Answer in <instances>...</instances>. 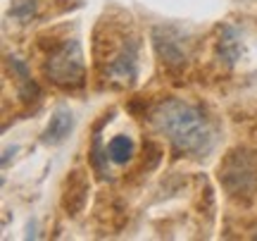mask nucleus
Segmentation results:
<instances>
[{
    "label": "nucleus",
    "instance_id": "f257e3e1",
    "mask_svg": "<svg viewBox=\"0 0 257 241\" xmlns=\"http://www.w3.org/2000/svg\"><path fill=\"white\" fill-rule=\"evenodd\" d=\"M153 124L160 134H165L176 153H186L191 158L207 155L214 146V131L195 105L181 98H167L153 110Z\"/></svg>",
    "mask_w": 257,
    "mask_h": 241
},
{
    "label": "nucleus",
    "instance_id": "f03ea898",
    "mask_svg": "<svg viewBox=\"0 0 257 241\" xmlns=\"http://www.w3.org/2000/svg\"><path fill=\"white\" fill-rule=\"evenodd\" d=\"M221 189L236 198L248 203L257 191V158L250 148H231L217 170Z\"/></svg>",
    "mask_w": 257,
    "mask_h": 241
},
{
    "label": "nucleus",
    "instance_id": "7ed1b4c3",
    "mask_svg": "<svg viewBox=\"0 0 257 241\" xmlns=\"http://www.w3.org/2000/svg\"><path fill=\"white\" fill-rule=\"evenodd\" d=\"M43 72L53 84L64 89H79L86 82V62L79 41H64L48 55Z\"/></svg>",
    "mask_w": 257,
    "mask_h": 241
},
{
    "label": "nucleus",
    "instance_id": "20e7f679",
    "mask_svg": "<svg viewBox=\"0 0 257 241\" xmlns=\"http://www.w3.org/2000/svg\"><path fill=\"white\" fill-rule=\"evenodd\" d=\"M105 62H107L105 76L110 82L119 84V86H131L138 74V41L134 36L124 38L121 46L114 53H110V57Z\"/></svg>",
    "mask_w": 257,
    "mask_h": 241
},
{
    "label": "nucleus",
    "instance_id": "39448f33",
    "mask_svg": "<svg viewBox=\"0 0 257 241\" xmlns=\"http://www.w3.org/2000/svg\"><path fill=\"white\" fill-rule=\"evenodd\" d=\"M153 46H155L157 57L167 67H184L188 60V46L186 36L176 27H155L153 29Z\"/></svg>",
    "mask_w": 257,
    "mask_h": 241
},
{
    "label": "nucleus",
    "instance_id": "423d86ee",
    "mask_svg": "<svg viewBox=\"0 0 257 241\" xmlns=\"http://www.w3.org/2000/svg\"><path fill=\"white\" fill-rule=\"evenodd\" d=\"M88 191L91 184L81 170H74L72 175L67 177V184H64V194H62V208L67 210V215H79L88 203Z\"/></svg>",
    "mask_w": 257,
    "mask_h": 241
},
{
    "label": "nucleus",
    "instance_id": "0eeeda50",
    "mask_svg": "<svg viewBox=\"0 0 257 241\" xmlns=\"http://www.w3.org/2000/svg\"><path fill=\"white\" fill-rule=\"evenodd\" d=\"M72 127H74L72 112H69V108L62 105V108H57V110L53 112V117H50L46 131H43V141H46V143H62V141L69 136Z\"/></svg>",
    "mask_w": 257,
    "mask_h": 241
},
{
    "label": "nucleus",
    "instance_id": "6e6552de",
    "mask_svg": "<svg viewBox=\"0 0 257 241\" xmlns=\"http://www.w3.org/2000/svg\"><path fill=\"white\" fill-rule=\"evenodd\" d=\"M8 65L12 69V74L17 76V93L19 98L24 103L29 101H36L38 98V84L31 79V72H29V67L24 60H19V57H8Z\"/></svg>",
    "mask_w": 257,
    "mask_h": 241
},
{
    "label": "nucleus",
    "instance_id": "1a4fd4ad",
    "mask_svg": "<svg viewBox=\"0 0 257 241\" xmlns=\"http://www.w3.org/2000/svg\"><path fill=\"white\" fill-rule=\"evenodd\" d=\"M217 53H219V57L226 62V65H233V62L240 57V53H243L240 34L233 27H229V24L221 29L219 41H217Z\"/></svg>",
    "mask_w": 257,
    "mask_h": 241
},
{
    "label": "nucleus",
    "instance_id": "9d476101",
    "mask_svg": "<svg viewBox=\"0 0 257 241\" xmlns=\"http://www.w3.org/2000/svg\"><path fill=\"white\" fill-rule=\"evenodd\" d=\"M105 148H107L110 163H114V165H126L128 160L134 158V141L128 139V136H124V134L110 139V143Z\"/></svg>",
    "mask_w": 257,
    "mask_h": 241
},
{
    "label": "nucleus",
    "instance_id": "9b49d317",
    "mask_svg": "<svg viewBox=\"0 0 257 241\" xmlns=\"http://www.w3.org/2000/svg\"><path fill=\"white\" fill-rule=\"evenodd\" d=\"M34 15H36V0H17V3L10 8V17L19 19L22 24L31 22Z\"/></svg>",
    "mask_w": 257,
    "mask_h": 241
}]
</instances>
